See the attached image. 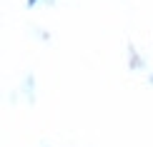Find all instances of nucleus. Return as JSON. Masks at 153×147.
I'll return each instance as SVG.
<instances>
[]
</instances>
